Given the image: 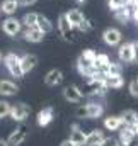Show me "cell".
I'll return each instance as SVG.
<instances>
[{
    "label": "cell",
    "instance_id": "1",
    "mask_svg": "<svg viewBox=\"0 0 138 146\" xmlns=\"http://www.w3.org/2000/svg\"><path fill=\"white\" fill-rule=\"evenodd\" d=\"M3 65L7 66L9 73L15 78H22L24 72H22V65H21V56H17L15 53H7L3 56Z\"/></svg>",
    "mask_w": 138,
    "mask_h": 146
},
{
    "label": "cell",
    "instance_id": "2",
    "mask_svg": "<svg viewBox=\"0 0 138 146\" xmlns=\"http://www.w3.org/2000/svg\"><path fill=\"white\" fill-rule=\"evenodd\" d=\"M2 31H3L7 36L15 37L17 34H21V31H22V21L17 19V17H14V15L5 17V19L2 21Z\"/></svg>",
    "mask_w": 138,
    "mask_h": 146
},
{
    "label": "cell",
    "instance_id": "3",
    "mask_svg": "<svg viewBox=\"0 0 138 146\" xmlns=\"http://www.w3.org/2000/svg\"><path fill=\"white\" fill-rule=\"evenodd\" d=\"M104 112V107L101 104H85L84 107H78L77 109V117H87V119H96L99 115H102Z\"/></svg>",
    "mask_w": 138,
    "mask_h": 146
},
{
    "label": "cell",
    "instance_id": "4",
    "mask_svg": "<svg viewBox=\"0 0 138 146\" xmlns=\"http://www.w3.org/2000/svg\"><path fill=\"white\" fill-rule=\"evenodd\" d=\"M56 27H58V33H60V36L63 37L65 41H73V26L70 24V21L67 19V15L65 14H62L60 17H58V22H56Z\"/></svg>",
    "mask_w": 138,
    "mask_h": 146
},
{
    "label": "cell",
    "instance_id": "5",
    "mask_svg": "<svg viewBox=\"0 0 138 146\" xmlns=\"http://www.w3.org/2000/svg\"><path fill=\"white\" fill-rule=\"evenodd\" d=\"M102 41L107 46H119L123 41V33L118 27H107L102 33Z\"/></svg>",
    "mask_w": 138,
    "mask_h": 146
},
{
    "label": "cell",
    "instance_id": "6",
    "mask_svg": "<svg viewBox=\"0 0 138 146\" xmlns=\"http://www.w3.org/2000/svg\"><path fill=\"white\" fill-rule=\"evenodd\" d=\"M29 112H31V107H29L27 104L19 102V104H14V106H12V109H10V117H12L14 121H17V122H22V121H26V117L29 115Z\"/></svg>",
    "mask_w": 138,
    "mask_h": 146
},
{
    "label": "cell",
    "instance_id": "7",
    "mask_svg": "<svg viewBox=\"0 0 138 146\" xmlns=\"http://www.w3.org/2000/svg\"><path fill=\"white\" fill-rule=\"evenodd\" d=\"M118 58L121 63H135V51H133V42H125L118 49Z\"/></svg>",
    "mask_w": 138,
    "mask_h": 146
},
{
    "label": "cell",
    "instance_id": "8",
    "mask_svg": "<svg viewBox=\"0 0 138 146\" xmlns=\"http://www.w3.org/2000/svg\"><path fill=\"white\" fill-rule=\"evenodd\" d=\"M63 97L70 104H78L84 99V94H82V90L77 85H68V87L63 88Z\"/></svg>",
    "mask_w": 138,
    "mask_h": 146
},
{
    "label": "cell",
    "instance_id": "9",
    "mask_svg": "<svg viewBox=\"0 0 138 146\" xmlns=\"http://www.w3.org/2000/svg\"><path fill=\"white\" fill-rule=\"evenodd\" d=\"M26 136H27V127H26V126H19V127L9 136L7 143H9V146H19V145L24 143Z\"/></svg>",
    "mask_w": 138,
    "mask_h": 146
},
{
    "label": "cell",
    "instance_id": "10",
    "mask_svg": "<svg viewBox=\"0 0 138 146\" xmlns=\"http://www.w3.org/2000/svg\"><path fill=\"white\" fill-rule=\"evenodd\" d=\"M62 82H63V73H62V70L53 68V70H50V72L44 75V83L48 87H56Z\"/></svg>",
    "mask_w": 138,
    "mask_h": 146
},
{
    "label": "cell",
    "instance_id": "11",
    "mask_svg": "<svg viewBox=\"0 0 138 146\" xmlns=\"http://www.w3.org/2000/svg\"><path fill=\"white\" fill-rule=\"evenodd\" d=\"M21 65H22V72L24 73H29L33 72L38 65V56L33 54V53H26L21 56Z\"/></svg>",
    "mask_w": 138,
    "mask_h": 146
},
{
    "label": "cell",
    "instance_id": "12",
    "mask_svg": "<svg viewBox=\"0 0 138 146\" xmlns=\"http://www.w3.org/2000/svg\"><path fill=\"white\" fill-rule=\"evenodd\" d=\"M19 92V87L17 83H14L12 80H0V95H5V97H12Z\"/></svg>",
    "mask_w": 138,
    "mask_h": 146
},
{
    "label": "cell",
    "instance_id": "13",
    "mask_svg": "<svg viewBox=\"0 0 138 146\" xmlns=\"http://www.w3.org/2000/svg\"><path fill=\"white\" fill-rule=\"evenodd\" d=\"M24 39L26 41H29V42H41L43 39H44V33L43 31H39L38 27H26L24 29Z\"/></svg>",
    "mask_w": 138,
    "mask_h": 146
},
{
    "label": "cell",
    "instance_id": "14",
    "mask_svg": "<svg viewBox=\"0 0 138 146\" xmlns=\"http://www.w3.org/2000/svg\"><path fill=\"white\" fill-rule=\"evenodd\" d=\"M65 15H67V19L70 21V24L77 29L78 27V24L85 19V15H84V12L80 10V9H70L68 12H65Z\"/></svg>",
    "mask_w": 138,
    "mask_h": 146
},
{
    "label": "cell",
    "instance_id": "15",
    "mask_svg": "<svg viewBox=\"0 0 138 146\" xmlns=\"http://www.w3.org/2000/svg\"><path fill=\"white\" fill-rule=\"evenodd\" d=\"M0 5H2V14H5L7 17L14 15V14L17 12V9L21 7L19 0H3Z\"/></svg>",
    "mask_w": 138,
    "mask_h": 146
},
{
    "label": "cell",
    "instance_id": "16",
    "mask_svg": "<svg viewBox=\"0 0 138 146\" xmlns=\"http://www.w3.org/2000/svg\"><path fill=\"white\" fill-rule=\"evenodd\" d=\"M104 85L107 88H121L125 85V80L121 75H106L104 78Z\"/></svg>",
    "mask_w": 138,
    "mask_h": 146
},
{
    "label": "cell",
    "instance_id": "17",
    "mask_svg": "<svg viewBox=\"0 0 138 146\" xmlns=\"http://www.w3.org/2000/svg\"><path fill=\"white\" fill-rule=\"evenodd\" d=\"M114 19L119 24H128L131 21V9L130 7H123V9L114 10Z\"/></svg>",
    "mask_w": 138,
    "mask_h": 146
},
{
    "label": "cell",
    "instance_id": "18",
    "mask_svg": "<svg viewBox=\"0 0 138 146\" xmlns=\"http://www.w3.org/2000/svg\"><path fill=\"white\" fill-rule=\"evenodd\" d=\"M36 27L39 29V31H43L44 34H50L51 31H53V22L46 17V15H43V14H39L38 15V22H36Z\"/></svg>",
    "mask_w": 138,
    "mask_h": 146
},
{
    "label": "cell",
    "instance_id": "19",
    "mask_svg": "<svg viewBox=\"0 0 138 146\" xmlns=\"http://www.w3.org/2000/svg\"><path fill=\"white\" fill-rule=\"evenodd\" d=\"M53 121V109L51 107H44L43 110L38 112V124L39 126H48Z\"/></svg>",
    "mask_w": 138,
    "mask_h": 146
},
{
    "label": "cell",
    "instance_id": "20",
    "mask_svg": "<svg viewBox=\"0 0 138 146\" xmlns=\"http://www.w3.org/2000/svg\"><path fill=\"white\" fill-rule=\"evenodd\" d=\"M85 139H87V136L84 134V131H80V129L75 126L73 131L70 133V141L77 146H85Z\"/></svg>",
    "mask_w": 138,
    "mask_h": 146
},
{
    "label": "cell",
    "instance_id": "21",
    "mask_svg": "<svg viewBox=\"0 0 138 146\" xmlns=\"http://www.w3.org/2000/svg\"><path fill=\"white\" fill-rule=\"evenodd\" d=\"M121 124H123L121 115H109V117H106V121H104V126H106V129H109V131L119 129Z\"/></svg>",
    "mask_w": 138,
    "mask_h": 146
},
{
    "label": "cell",
    "instance_id": "22",
    "mask_svg": "<svg viewBox=\"0 0 138 146\" xmlns=\"http://www.w3.org/2000/svg\"><path fill=\"white\" fill-rule=\"evenodd\" d=\"M102 139H104L102 131H99V129H94V131H90V134H87L85 146H97L101 141H102Z\"/></svg>",
    "mask_w": 138,
    "mask_h": 146
},
{
    "label": "cell",
    "instance_id": "23",
    "mask_svg": "<svg viewBox=\"0 0 138 146\" xmlns=\"http://www.w3.org/2000/svg\"><path fill=\"white\" fill-rule=\"evenodd\" d=\"M38 12H26L22 15V26L24 27H36V22H38Z\"/></svg>",
    "mask_w": 138,
    "mask_h": 146
},
{
    "label": "cell",
    "instance_id": "24",
    "mask_svg": "<svg viewBox=\"0 0 138 146\" xmlns=\"http://www.w3.org/2000/svg\"><path fill=\"white\" fill-rule=\"evenodd\" d=\"M135 129L133 127H125L123 131H121V134H119V139H121V143L123 145H131L133 143V138H135Z\"/></svg>",
    "mask_w": 138,
    "mask_h": 146
},
{
    "label": "cell",
    "instance_id": "25",
    "mask_svg": "<svg viewBox=\"0 0 138 146\" xmlns=\"http://www.w3.org/2000/svg\"><path fill=\"white\" fill-rule=\"evenodd\" d=\"M121 119H123V122H125V124H128V126H133V124L137 122V119H138L137 110H133V109L123 110V114H121Z\"/></svg>",
    "mask_w": 138,
    "mask_h": 146
},
{
    "label": "cell",
    "instance_id": "26",
    "mask_svg": "<svg viewBox=\"0 0 138 146\" xmlns=\"http://www.w3.org/2000/svg\"><path fill=\"white\" fill-rule=\"evenodd\" d=\"M109 63H111V60H109V56L107 54H97V60H96V65H97V68L101 70V72H106V68L109 66Z\"/></svg>",
    "mask_w": 138,
    "mask_h": 146
},
{
    "label": "cell",
    "instance_id": "27",
    "mask_svg": "<svg viewBox=\"0 0 138 146\" xmlns=\"http://www.w3.org/2000/svg\"><path fill=\"white\" fill-rule=\"evenodd\" d=\"M107 7L114 12V10H118V9L128 7V0H107Z\"/></svg>",
    "mask_w": 138,
    "mask_h": 146
},
{
    "label": "cell",
    "instance_id": "28",
    "mask_svg": "<svg viewBox=\"0 0 138 146\" xmlns=\"http://www.w3.org/2000/svg\"><path fill=\"white\" fill-rule=\"evenodd\" d=\"M121 72H123V66L119 65V63H109V66L106 68V75H121Z\"/></svg>",
    "mask_w": 138,
    "mask_h": 146
},
{
    "label": "cell",
    "instance_id": "29",
    "mask_svg": "<svg viewBox=\"0 0 138 146\" xmlns=\"http://www.w3.org/2000/svg\"><path fill=\"white\" fill-rule=\"evenodd\" d=\"M80 56H82L85 61H90V63H96V60H97V53L92 51V49H84Z\"/></svg>",
    "mask_w": 138,
    "mask_h": 146
},
{
    "label": "cell",
    "instance_id": "30",
    "mask_svg": "<svg viewBox=\"0 0 138 146\" xmlns=\"http://www.w3.org/2000/svg\"><path fill=\"white\" fill-rule=\"evenodd\" d=\"M10 109H12V106L7 100H0V119L10 115Z\"/></svg>",
    "mask_w": 138,
    "mask_h": 146
},
{
    "label": "cell",
    "instance_id": "31",
    "mask_svg": "<svg viewBox=\"0 0 138 146\" xmlns=\"http://www.w3.org/2000/svg\"><path fill=\"white\" fill-rule=\"evenodd\" d=\"M128 90H130V95L138 99V78H133L130 83H128Z\"/></svg>",
    "mask_w": 138,
    "mask_h": 146
},
{
    "label": "cell",
    "instance_id": "32",
    "mask_svg": "<svg viewBox=\"0 0 138 146\" xmlns=\"http://www.w3.org/2000/svg\"><path fill=\"white\" fill-rule=\"evenodd\" d=\"M77 29H78V31H82V33H89V31L92 29V24H90V21L85 17V19L78 24V27H77Z\"/></svg>",
    "mask_w": 138,
    "mask_h": 146
},
{
    "label": "cell",
    "instance_id": "33",
    "mask_svg": "<svg viewBox=\"0 0 138 146\" xmlns=\"http://www.w3.org/2000/svg\"><path fill=\"white\" fill-rule=\"evenodd\" d=\"M97 146H118V141H116V139H113V138H104Z\"/></svg>",
    "mask_w": 138,
    "mask_h": 146
},
{
    "label": "cell",
    "instance_id": "34",
    "mask_svg": "<svg viewBox=\"0 0 138 146\" xmlns=\"http://www.w3.org/2000/svg\"><path fill=\"white\" fill-rule=\"evenodd\" d=\"M38 0H19V3L22 5V7H29V5H34Z\"/></svg>",
    "mask_w": 138,
    "mask_h": 146
},
{
    "label": "cell",
    "instance_id": "35",
    "mask_svg": "<svg viewBox=\"0 0 138 146\" xmlns=\"http://www.w3.org/2000/svg\"><path fill=\"white\" fill-rule=\"evenodd\" d=\"M133 51H135V63H138V41H133Z\"/></svg>",
    "mask_w": 138,
    "mask_h": 146
},
{
    "label": "cell",
    "instance_id": "36",
    "mask_svg": "<svg viewBox=\"0 0 138 146\" xmlns=\"http://www.w3.org/2000/svg\"><path fill=\"white\" fill-rule=\"evenodd\" d=\"M131 19L138 22V7H137V9H131Z\"/></svg>",
    "mask_w": 138,
    "mask_h": 146
},
{
    "label": "cell",
    "instance_id": "37",
    "mask_svg": "<svg viewBox=\"0 0 138 146\" xmlns=\"http://www.w3.org/2000/svg\"><path fill=\"white\" fill-rule=\"evenodd\" d=\"M60 146H77V145H73V143H72L70 139H67V141H63V143H62Z\"/></svg>",
    "mask_w": 138,
    "mask_h": 146
},
{
    "label": "cell",
    "instance_id": "38",
    "mask_svg": "<svg viewBox=\"0 0 138 146\" xmlns=\"http://www.w3.org/2000/svg\"><path fill=\"white\" fill-rule=\"evenodd\" d=\"M131 127H133V129H135V133H138V119H137V122H135V124H133V126H131Z\"/></svg>",
    "mask_w": 138,
    "mask_h": 146
},
{
    "label": "cell",
    "instance_id": "39",
    "mask_svg": "<svg viewBox=\"0 0 138 146\" xmlns=\"http://www.w3.org/2000/svg\"><path fill=\"white\" fill-rule=\"evenodd\" d=\"M0 146H9V143H7V141H3V139L0 138Z\"/></svg>",
    "mask_w": 138,
    "mask_h": 146
},
{
    "label": "cell",
    "instance_id": "40",
    "mask_svg": "<svg viewBox=\"0 0 138 146\" xmlns=\"http://www.w3.org/2000/svg\"><path fill=\"white\" fill-rule=\"evenodd\" d=\"M75 2H77V3H78V5H80V3H85V2H87V0H75Z\"/></svg>",
    "mask_w": 138,
    "mask_h": 146
},
{
    "label": "cell",
    "instance_id": "41",
    "mask_svg": "<svg viewBox=\"0 0 138 146\" xmlns=\"http://www.w3.org/2000/svg\"><path fill=\"white\" fill-rule=\"evenodd\" d=\"M2 61H3V56H2V53H0V65H2Z\"/></svg>",
    "mask_w": 138,
    "mask_h": 146
},
{
    "label": "cell",
    "instance_id": "42",
    "mask_svg": "<svg viewBox=\"0 0 138 146\" xmlns=\"http://www.w3.org/2000/svg\"><path fill=\"white\" fill-rule=\"evenodd\" d=\"M0 14H2V5H0Z\"/></svg>",
    "mask_w": 138,
    "mask_h": 146
}]
</instances>
